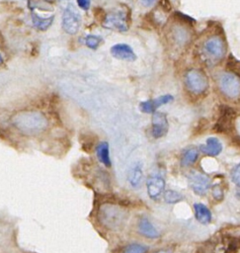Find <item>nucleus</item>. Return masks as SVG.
<instances>
[{"instance_id": "nucleus-1", "label": "nucleus", "mask_w": 240, "mask_h": 253, "mask_svg": "<svg viewBox=\"0 0 240 253\" xmlns=\"http://www.w3.org/2000/svg\"><path fill=\"white\" fill-rule=\"evenodd\" d=\"M192 23L195 20L183 13H174L164 26V40L166 47L171 56H180L194 40V29Z\"/></svg>"}, {"instance_id": "nucleus-2", "label": "nucleus", "mask_w": 240, "mask_h": 253, "mask_svg": "<svg viewBox=\"0 0 240 253\" xmlns=\"http://www.w3.org/2000/svg\"><path fill=\"white\" fill-rule=\"evenodd\" d=\"M227 53V42L223 31L213 26L204 31L195 46V57L206 67L218 65Z\"/></svg>"}, {"instance_id": "nucleus-3", "label": "nucleus", "mask_w": 240, "mask_h": 253, "mask_svg": "<svg viewBox=\"0 0 240 253\" xmlns=\"http://www.w3.org/2000/svg\"><path fill=\"white\" fill-rule=\"evenodd\" d=\"M13 126L23 134L36 135L43 132L48 126L47 118L37 111H24L11 118Z\"/></svg>"}, {"instance_id": "nucleus-4", "label": "nucleus", "mask_w": 240, "mask_h": 253, "mask_svg": "<svg viewBox=\"0 0 240 253\" xmlns=\"http://www.w3.org/2000/svg\"><path fill=\"white\" fill-rule=\"evenodd\" d=\"M98 218L104 226L119 230L124 227L128 219V211L115 202H106L99 209Z\"/></svg>"}, {"instance_id": "nucleus-5", "label": "nucleus", "mask_w": 240, "mask_h": 253, "mask_svg": "<svg viewBox=\"0 0 240 253\" xmlns=\"http://www.w3.org/2000/svg\"><path fill=\"white\" fill-rule=\"evenodd\" d=\"M216 85L220 93L229 100L240 99V72L232 69L220 71L216 75Z\"/></svg>"}, {"instance_id": "nucleus-6", "label": "nucleus", "mask_w": 240, "mask_h": 253, "mask_svg": "<svg viewBox=\"0 0 240 253\" xmlns=\"http://www.w3.org/2000/svg\"><path fill=\"white\" fill-rule=\"evenodd\" d=\"M184 84L188 92L195 96L202 95L208 89V77L200 68H191L184 75Z\"/></svg>"}, {"instance_id": "nucleus-7", "label": "nucleus", "mask_w": 240, "mask_h": 253, "mask_svg": "<svg viewBox=\"0 0 240 253\" xmlns=\"http://www.w3.org/2000/svg\"><path fill=\"white\" fill-rule=\"evenodd\" d=\"M130 24V11L127 9H116L112 12L105 14L102 20V26L106 29L117 31V32H126L129 29Z\"/></svg>"}, {"instance_id": "nucleus-8", "label": "nucleus", "mask_w": 240, "mask_h": 253, "mask_svg": "<svg viewBox=\"0 0 240 253\" xmlns=\"http://www.w3.org/2000/svg\"><path fill=\"white\" fill-rule=\"evenodd\" d=\"M237 118L236 110L230 106L222 105L219 108V115L213 126L214 131L219 133H230L234 129L235 120Z\"/></svg>"}, {"instance_id": "nucleus-9", "label": "nucleus", "mask_w": 240, "mask_h": 253, "mask_svg": "<svg viewBox=\"0 0 240 253\" xmlns=\"http://www.w3.org/2000/svg\"><path fill=\"white\" fill-rule=\"evenodd\" d=\"M81 27V16L72 4H68L62 12V28L69 35L78 33Z\"/></svg>"}, {"instance_id": "nucleus-10", "label": "nucleus", "mask_w": 240, "mask_h": 253, "mask_svg": "<svg viewBox=\"0 0 240 253\" xmlns=\"http://www.w3.org/2000/svg\"><path fill=\"white\" fill-rule=\"evenodd\" d=\"M151 134L154 138H161L166 135L169 128L167 117L162 112H154L152 115Z\"/></svg>"}, {"instance_id": "nucleus-11", "label": "nucleus", "mask_w": 240, "mask_h": 253, "mask_svg": "<svg viewBox=\"0 0 240 253\" xmlns=\"http://www.w3.org/2000/svg\"><path fill=\"white\" fill-rule=\"evenodd\" d=\"M189 184L197 195H204L211 187L210 179L206 175L199 172H195L190 175Z\"/></svg>"}, {"instance_id": "nucleus-12", "label": "nucleus", "mask_w": 240, "mask_h": 253, "mask_svg": "<svg viewBox=\"0 0 240 253\" xmlns=\"http://www.w3.org/2000/svg\"><path fill=\"white\" fill-rule=\"evenodd\" d=\"M146 188L148 196L153 200H157L164 192L165 180L159 175H150L146 180Z\"/></svg>"}, {"instance_id": "nucleus-13", "label": "nucleus", "mask_w": 240, "mask_h": 253, "mask_svg": "<svg viewBox=\"0 0 240 253\" xmlns=\"http://www.w3.org/2000/svg\"><path fill=\"white\" fill-rule=\"evenodd\" d=\"M174 100L173 96L170 95V94H166V95H162V96H159L155 99H150V100H146V101H143L139 104V109L141 112L143 113H147V114H153L154 112H156V110L163 106V105H166L170 102H172Z\"/></svg>"}, {"instance_id": "nucleus-14", "label": "nucleus", "mask_w": 240, "mask_h": 253, "mask_svg": "<svg viewBox=\"0 0 240 253\" xmlns=\"http://www.w3.org/2000/svg\"><path fill=\"white\" fill-rule=\"evenodd\" d=\"M110 52L113 57L120 59V60L132 62L136 59V55H135L132 47L126 43L114 44L111 47Z\"/></svg>"}, {"instance_id": "nucleus-15", "label": "nucleus", "mask_w": 240, "mask_h": 253, "mask_svg": "<svg viewBox=\"0 0 240 253\" xmlns=\"http://www.w3.org/2000/svg\"><path fill=\"white\" fill-rule=\"evenodd\" d=\"M200 150L207 156H217L222 151V143L216 137H208L204 144L200 145Z\"/></svg>"}, {"instance_id": "nucleus-16", "label": "nucleus", "mask_w": 240, "mask_h": 253, "mask_svg": "<svg viewBox=\"0 0 240 253\" xmlns=\"http://www.w3.org/2000/svg\"><path fill=\"white\" fill-rule=\"evenodd\" d=\"M138 231L141 235L151 239L157 238L160 235L152 222L145 216L140 217L138 220Z\"/></svg>"}, {"instance_id": "nucleus-17", "label": "nucleus", "mask_w": 240, "mask_h": 253, "mask_svg": "<svg viewBox=\"0 0 240 253\" xmlns=\"http://www.w3.org/2000/svg\"><path fill=\"white\" fill-rule=\"evenodd\" d=\"M142 164L140 162L134 163L127 173V180L133 188H138L142 181Z\"/></svg>"}, {"instance_id": "nucleus-18", "label": "nucleus", "mask_w": 240, "mask_h": 253, "mask_svg": "<svg viewBox=\"0 0 240 253\" xmlns=\"http://www.w3.org/2000/svg\"><path fill=\"white\" fill-rule=\"evenodd\" d=\"M194 210H195L196 218L200 223L208 224L211 221V218H212L211 212L206 206L200 203H197L194 205Z\"/></svg>"}, {"instance_id": "nucleus-19", "label": "nucleus", "mask_w": 240, "mask_h": 253, "mask_svg": "<svg viewBox=\"0 0 240 253\" xmlns=\"http://www.w3.org/2000/svg\"><path fill=\"white\" fill-rule=\"evenodd\" d=\"M96 154L101 163L105 166L110 167L112 165L111 157H110V147L107 141H101L96 146Z\"/></svg>"}, {"instance_id": "nucleus-20", "label": "nucleus", "mask_w": 240, "mask_h": 253, "mask_svg": "<svg viewBox=\"0 0 240 253\" xmlns=\"http://www.w3.org/2000/svg\"><path fill=\"white\" fill-rule=\"evenodd\" d=\"M31 19L34 27L39 31H46L52 24L54 17L50 16L49 18H41L38 14H36L34 11L31 13Z\"/></svg>"}, {"instance_id": "nucleus-21", "label": "nucleus", "mask_w": 240, "mask_h": 253, "mask_svg": "<svg viewBox=\"0 0 240 253\" xmlns=\"http://www.w3.org/2000/svg\"><path fill=\"white\" fill-rule=\"evenodd\" d=\"M199 157V149L196 147H189L187 148L182 155L181 158V164L182 166H190L194 164Z\"/></svg>"}, {"instance_id": "nucleus-22", "label": "nucleus", "mask_w": 240, "mask_h": 253, "mask_svg": "<svg viewBox=\"0 0 240 253\" xmlns=\"http://www.w3.org/2000/svg\"><path fill=\"white\" fill-rule=\"evenodd\" d=\"M103 39L100 36L88 35L84 38V43L91 49H96L102 43Z\"/></svg>"}, {"instance_id": "nucleus-23", "label": "nucleus", "mask_w": 240, "mask_h": 253, "mask_svg": "<svg viewBox=\"0 0 240 253\" xmlns=\"http://www.w3.org/2000/svg\"><path fill=\"white\" fill-rule=\"evenodd\" d=\"M164 200L167 204H177L183 200V196L174 190H167L164 193Z\"/></svg>"}, {"instance_id": "nucleus-24", "label": "nucleus", "mask_w": 240, "mask_h": 253, "mask_svg": "<svg viewBox=\"0 0 240 253\" xmlns=\"http://www.w3.org/2000/svg\"><path fill=\"white\" fill-rule=\"evenodd\" d=\"M148 248L140 243H130L126 245L121 253H146Z\"/></svg>"}, {"instance_id": "nucleus-25", "label": "nucleus", "mask_w": 240, "mask_h": 253, "mask_svg": "<svg viewBox=\"0 0 240 253\" xmlns=\"http://www.w3.org/2000/svg\"><path fill=\"white\" fill-rule=\"evenodd\" d=\"M28 7L33 10L35 8L42 9V10H48V8H51L49 3L46 0H28Z\"/></svg>"}, {"instance_id": "nucleus-26", "label": "nucleus", "mask_w": 240, "mask_h": 253, "mask_svg": "<svg viewBox=\"0 0 240 253\" xmlns=\"http://www.w3.org/2000/svg\"><path fill=\"white\" fill-rule=\"evenodd\" d=\"M231 180L232 182L240 187V163H238L231 171Z\"/></svg>"}, {"instance_id": "nucleus-27", "label": "nucleus", "mask_w": 240, "mask_h": 253, "mask_svg": "<svg viewBox=\"0 0 240 253\" xmlns=\"http://www.w3.org/2000/svg\"><path fill=\"white\" fill-rule=\"evenodd\" d=\"M212 196L217 202H220L223 199V189L219 184L212 186Z\"/></svg>"}, {"instance_id": "nucleus-28", "label": "nucleus", "mask_w": 240, "mask_h": 253, "mask_svg": "<svg viewBox=\"0 0 240 253\" xmlns=\"http://www.w3.org/2000/svg\"><path fill=\"white\" fill-rule=\"evenodd\" d=\"M159 5H160V7L162 8L163 11H165V12H170L171 11L172 6H171L170 0H159Z\"/></svg>"}, {"instance_id": "nucleus-29", "label": "nucleus", "mask_w": 240, "mask_h": 253, "mask_svg": "<svg viewBox=\"0 0 240 253\" xmlns=\"http://www.w3.org/2000/svg\"><path fill=\"white\" fill-rule=\"evenodd\" d=\"M77 4H78L80 9L86 11V10H88L90 8L91 1L90 0H77Z\"/></svg>"}, {"instance_id": "nucleus-30", "label": "nucleus", "mask_w": 240, "mask_h": 253, "mask_svg": "<svg viewBox=\"0 0 240 253\" xmlns=\"http://www.w3.org/2000/svg\"><path fill=\"white\" fill-rule=\"evenodd\" d=\"M155 1L156 0H139L141 5H143L144 7H150Z\"/></svg>"}, {"instance_id": "nucleus-31", "label": "nucleus", "mask_w": 240, "mask_h": 253, "mask_svg": "<svg viewBox=\"0 0 240 253\" xmlns=\"http://www.w3.org/2000/svg\"><path fill=\"white\" fill-rule=\"evenodd\" d=\"M154 253H172L170 250H166V249H161V250H158Z\"/></svg>"}, {"instance_id": "nucleus-32", "label": "nucleus", "mask_w": 240, "mask_h": 253, "mask_svg": "<svg viewBox=\"0 0 240 253\" xmlns=\"http://www.w3.org/2000/svg\"><path fill=\"white\" fill-rule=\"evenodd\" d=\"M197 253H206V252H205V250L203 248H200V249L197 250Z\"/></svg>"}, {"instance_id": "nucleus-33", "label": "nucleus", "mask_w": 240, "mask_h": 253, "mask_svg": "<svg viewBox=\"0 0 240 253\" xmlns=\"http://www.w3.org/2000/svg\"><path fill=\"white\" fill-rule=\"evenodd\" d=\"M2 63H3V58H2V56L0 54V65H2Z\"/></svg>"}]
</instances>
